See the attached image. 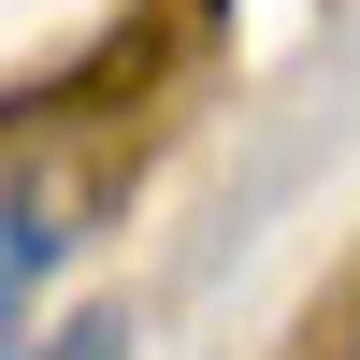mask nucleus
<instances>
[{
	"mask_svg": "<svg viewBox=\"0 0 360 360\" xmlns=\"http://www.w3.org/2000/svg\"><path fill=\"white\" fill-rule=\"evenodd\" d=\"M44 274H58V217H44V202H0V360H15L29 303H44Z\"/></svg>",
	"mask_w": 360,
	"mask_h": 360,
	"instance_id": "obj_1",
	"label": "nucleus"
},
{
	"mask_svg": "<svg viewBox=\"0 0 360 360\" xmlns=\"http://www.w3.org/2000/svg\"><path fill=\"white\" fill-rule=\"evenodd\" d=\"M15 360H130V317H72L58 346H15Z\"/></svg>",
	"mask_w": 360,
	"mask_h": 360,
	"instance_id": "obj_2",
	"label": "nucleus"
}]
</instances>
